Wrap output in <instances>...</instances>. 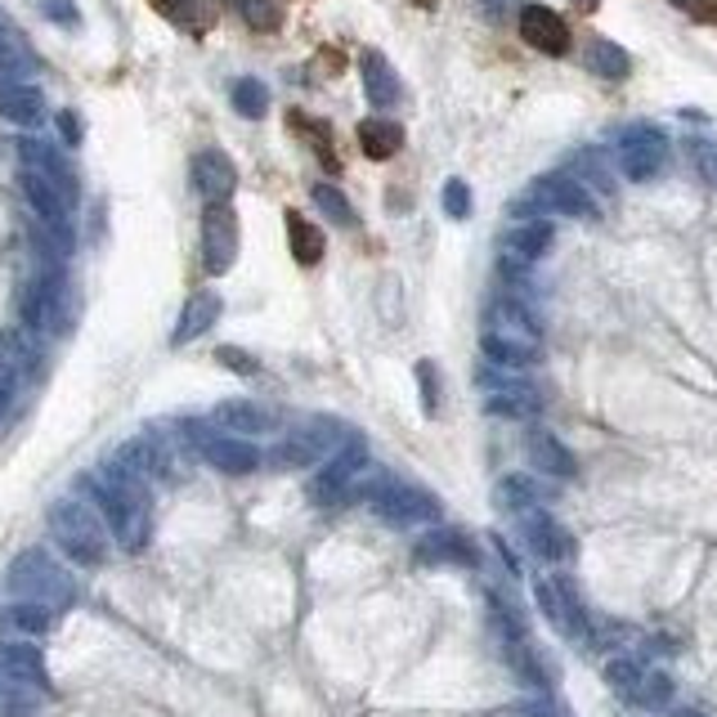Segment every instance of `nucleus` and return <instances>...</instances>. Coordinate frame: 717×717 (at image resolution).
Returning <instances> with one entry per match:
<instances>
[{
    "label": "nucleus",
    "instance_id": "f257e3e1",
    "mask_svg": "<svg viewBox=\"0 0 717 717\" xmlns=\"http://www.w3.org/2000/svg\"><path fill=\"white\" fill-rule=\"evenodd\" d=\"M85 489L112 534V543L122 552H144L149 538H153V503H149V489L135 475L117 471L112 462L99 466V475H85Z\"/></svg>",
    "mask_w": 717,
    "mask_h": 717
},
{
    "label": "nucleus",
    "instance_id": "f03ea898",
    "mask_svg": "<svg viewBox=\"0 0 717 717\" xmlns=\"http://www.w3.org/2000/svg\"><path fill=\"white\" fill-rule=\"evenodd\" d=\"M50 534L59 552L81 569H99L108 561V525L81 498H59L50 507Z\"/></svg>",
    "mask_w": 717,
    "mask_h": 717
},
{
    "label": "nucleus",
    "instance_id": "7ed1b4c3",
    "mask_svg": "<svg viewBox=\"0 0 717 717\" xmlns=\"http://www.w3.org/2000/svg\"><path fill=\"white\" fill-rule=\"evenodd\" d=\"M6 592L14 602H41V606H72L77 602V583L68 578V569L59 561H50V552L28 547L10 561L6 569Z\"/></svg>",
    "mask_w": 717,
    "mask_h": 717
},
{
    "label": "nucleus",
    "instance_id": "20e7f679",
    "mask_svg": "<svg viewBox=\"0 0 717 717\" xmlns=\"http://www.w3.org/2000/svg\"><path fill=\"white\" fill-rule=\"evenodd\" d=\"M516 220H538L534 211H547V215H569V220H596L602 215V206H596V198L569 175V171H547L529 184V193L512 206Z\"/></svg>",
    "mask_w": 717,
    "mask_h": 717
},
{
    "label": "nucleus",
    "instance_id": "39448f33",
    "mask_svg": "<svg viewBox=\"0 0 717 717\" xmlns=\"http://www.w3.org/2000/svg\"><path fill=\"white\" fill-rule=\"evenodd\" d=\"M341 444H350V431H345L336 417H310V422L292 426V431L270 448V462H274L279 471H301V466L323 462V457L336 453Z\"/></svg>",
    "mask_w": 717,
    "mask_h": 717
},
{
    "label": "nucleus",
    "instance_id": "423d86ee",
    "mask_svg": "<svg viewBox=\"0 0 717 717\" xmlns=\"http://www.w3.org/2000/svg\"><path fill=\"white\" fill-rule=\"evenodd\" d=\"M534 602L556 633H565L569 642H592V615H587L578 583L569 574H543L534 583Z\"/></svg>",
    "mask_w": 717,
    "mask_h": 717
},
{
    "label": "nucleus",
    "instance_id": "0eeeda50",
    "mask_svg": "<svg viewBox=\"0 0 717 717\" xmlns=\"http://www.w3.org/2000/svg\"><path fill=\"white\" fill-rule=\"evenodd\" d=\"M184 435L193 440V448L202 453V462L215 466V471H224V475H252L261 466V448L252 440L229 435L215 422H198L193 417V422H184Z\"/></svg>",
    "mask_w": 717,
    "mask_h": 717
},
{
    "label": "nucleus",
    "instance_id": "6e6552de",
    "mask_svg": "<svg viewBox=\"0 0 717 717\" xmlns=\"http://www.w3.org/2000/svg\"><path fill=\"white\" fill-rule=\"evenodd\" d=\"M368 512L395 529H417V525H435L444 516L440 498L422 485H400V481H386L373 498H368Z\"/></svg>",
    "mask_w": 717,
    "mask_h": 717
},
{
    "label": "nucleus",
    "instance_id": "1a4fd4ad",
    "mask_svg": "<svg viewBox=\"0 0 717 717\" xmlns=\"http://www.w3.org/2000/svg\"><path fill=\"white\" fill-rule=\"evenodd\" d=\"M615 158L633 184H646L668 166V135L650 122H633L615 135Z\"/></svg>",
    "mask_w": 717,
    "mask_h": 717
},
{
    "label": "nucleus",
    "instance_id": "9d476101",
    "mask_svg": "<svg viewBox=\"0 0 717 717\" xmlns=\"http://www.w3.org/2000/svg\"><path fill=\"white\" fill-rule=\"evenodd\" d=\"M364 471H368V448L358 444V440L341 444V448L319 466L314 481H310V498H314L319 507L350 503V489L358 485V475H364Z\"/></svg>",
    "mask_w": 717,
    "mask_h": 717
},
{
    "label": "nucleus",
    "instance_id": "9b49d317",
    "mask_svg": "<svg viewBox=\"0 0 717 717\" xmlns=\"http://www.w3.org/2000/svg\"><path fill=\"white\" fill-rule=\"evenodd\" d=\"M481 391H485V417L525 422V417H538L543 413V395L529 382L512 377L507 368H498V373L481 368Z\"/></svg>",
    "mask_w": 717,
    "mask_h": 717
},
{
    "label": "nucleus",
    "instance_id": "f8f14e48",
    "mask_svg": "<svg viewBox=\"0 0 717 717\" xmlns=\"http://www.w3.org/2000/svg\"><path fill=\"white\" fill-rule=\"evenodd\" d=\"M556 229L547 220H516L503 238H498V265L507 279H521L529 265H538L552 252Z\"/></svg>",
    "mask_w": 717,
    "mask_h": 717
},
{
    "label": "nucleus",
    "instance_id": "ddd939ff",
    "mask_svg": "<svg viewBox=\"0 0 717 717\" xmlns=\"http://www.w3.org/2000/svg\"><path fill=\"white\" fill-rule=\"evenodd\" d=\"M23 319H28L37 332H50V336L68 327V292H63V270H59V265H46V270L28 283Z\"/></svg>",
    "mask_w": 717,
    "mask_h": 717
},
{
    "label": "nucleus",
    "instance_id": "4468645a",
    "mask_svg": "<svg viewBox=\"0 0 717 717\" xmlns=\"http://www.w3.org/2000/svg\"><path fill=\"white\" fill-rule=\"evenodd\" d=\"M238 261V211L229 202H211L202 211V265L206 274H229Z\"/></svg>",
    "mask_w": 717,
    "mask_h": 717
},
{
    "label": "nucleus",
    "instance_id": "2eb2a0df",
    "mask_svg": "<svg viewBox=\"0 0 717 717\" xmlns=\"http://www.w3.org/2000/svg\"><path fill=\"white\" fill-rule=\"evenodd\" d=\"M413 561H417V565H457V569H475L485 556H481V547H475L471 534H462V529H453V525H431L426 534H417Z\"/></svg>",
    "mask_w": 717,
    "mask_h": 717
},
{
    "label": "nucleus",
    "instance_id": "dca6fc26",
    "mask_svg": "<svg viewBox=\"0 0 717 717\" xmlns=\"http://www.w3.org/2000/svg\"><path fill=\"white\" fill-rule=\"evenodd\" d=\"M521 543L529 547V556H538V561H547V565H561V561L574 556L569 529H565L552 512H543V507L521 516Z\"/></svg>",
    "mask_w": 717,
    "mask_h": 717
},
{
    "label": "nucleus",
    "instance_id": "f3484780",
    "mask_svg": "<svg viewBox=\"0 0 717 717\" xmlns=\"http://www.w3.org/2000/svg\"><path fill=\"white\" fill-rule=\"evenodd\" d=\"M485 332H498V336H516V341H543V323L534 314V305L525 296H494L489 310H485Z\"/></svg>",
    "mask_w": 717,
    "mask_h": 717
},
{
    "label": "nucleus",
    "instance_id": "a211bd4d",
    "mask_svg": "<svg viewBox=\"0 0 717 717\" xmlns=\"http://www.w3.org/2000/svg\"><path fill=\"white\" fill-rule=\"evenodd\" d=\"M0 681H23L41 695H50V673H46V655L32 642H0Z\"/></svg>",
    "mask_w": 717,
    "mask_h": 717
},
{
    "label": "nucleus",
    "instance_id": "6ab92c4d",
    "mask_svg": "<svg viewBox=\"0 0 717 717\" xmlns=\"http://www.w3.org/2000/svg\"><path fill=\"white\" fill-rule=\"evenodd\" d=\"M521 37H525V46H534L538 54H552V59H561L569 50V28L547 6H521Z\"/></svg>",
    "mask_w": 717,
    "mask_h": 717
},
{
    "label": "nucleus",
    "instance_id": "aec40b11",
    "mask_svg": "<svg viewBox=\"0 0 717 717\" xmlns=\"http://www.w3.org/2000/svg\"><path fill=\"white\" fill-rule=\"evenodd\" d=\"M193 189L206 198V206H211V202H229L233 189H238V166L229 162V153L202 149V153L193 158Z\"/></svg>",
    "mask_w": 717,
    "mask_h": 717
},
{
    "label": "nucleus",
    "instance_id": "412c9836",
    "mask_svg": "<svg viewBox=\"0 0 717 717\" xmlns=\"http://www.w3.org/2000/svg\"><path fill=\"white\" fill-rule=\"evenodd\" d=\"M19 158H23V166L28 171H37V175H46L72 206H77V175H72V166L59 158V149H50L46 140H19Z\"/></svg>",
    "mask_w": 717,
    "mask_h": 717
},
{
    "label": "nucleus",
    "instance_id": "4be33fe9",
    "mask_svg": "<svg viewBox=\"0 0 717 717\" xmlns=\"http://www.w3.org/2000/svg\"><path fill=\"white\" fill-rule=\"evenodd\" d=\"M525 448H529V462H534V471H543V475H552V481H574L578 475V462H574V453L552 435V431H543V426H534L529 431V440H525Z\"/></svg>",
    "mask_w": 717,
    "mask_h": 717
},
{
    "label": "nucleus",
    "instance_id": "5701e85b",
    "mask_svg": "<svg viewBox=\"0 0 717 717\" xmlns=\"http://www.w3.org/2000/svg\"><path fill=\"white\" fill-rule=\"evenodd\" d=\"M0 117L14 127H37L46 117V94L28 81H14V77H0Z\"/></svg>",
    "mask_w": 717,
    "mask_h": 717
},
{
    "label": "nucleus",
    "instance_id": "b1692460",
    "mask_svg": "<svg viewBox=\"0 0 717 717\" xmlns=\"http://www.w3.org/2000/svg\"><path fill=\"white\" fill-rule=\"evenodd\" d=\"M211 422L220 426V431H229V435H265V431H274V413L265 408V404H252V400H224V404H215V413H211Z\"/></svg>",
    "mask_w": 717,
    "mask_h": 717
},
{
    "label": "nucleus",
    "instance_id": "393cba45",
    "mask_svg": "<svg viewBox=\"0 0 717 717\" xmlns=\"http://www.w3.org/2000/svg\"><path fill=\"white\" fill-rule=\"evenodd\" d=\"M358 77H364V94H368L373 108H395V103H400L404 85H400V72L391 68L386 54L364 50V59H358Z\"/></svg>",
    "mask_w": 717,
    "mask_h": 717
},
{
    "label": "nucleus",
    "instance_id": "a878e982",
    "mask_svg": "<svg viewBox=\"0 0 717 717\" xmlns=\"http://www.w3.org/2000/svg\"><path fill=\"white\" fill-rule=\"evenodd\" d=\"M220 296L215 292H193L189 301H184V310H180V323H175V332H171V345H189V341H198L215 319H220Z\"/></svg>",
    "mask_w": 717,
    "mask_h": 717
},
{
    "label": "nucleus",
    "instance_id": "bb28decb",
    "mask_svg": "<svg viewBox=\"0 0 717 717\" xmlns=\"http://www.w3.org/2000/svg\"><path fill=\"white\" fill-rule=\"evenodd\" d=\"M569 175H574L592 198H615V193H619V180H615L610 162L596 153V149H578V153L569 158Z\"/></svg>",
    "mask_w": 717,
    "mask_h": 717
},
{
    "label": "nucleus",
    "instance_id": "cd10ccee",
    "mask_svg": "<svg viewBox=\"0 0 717 717\" xmlns=\"http://www.w3.org/2000/svg\"><path fill=\"white\" fill-rule=\"evenodd\" d=\"M153 10L189 37H202L215 28V0H153Z\"/></svg>",
    "mask_w": 717,
    "mask_h": 717
},
{
    "label": "nucleus",
    "instance_id": "c85d7f7f",
    "mask_svg": "<svg viewBox=\"0 0 717 717\" xmlns=\"http://www.w3.org/2000/svg\"><path fill=\"white\" fill-rule=\"evenodd\" d=\"M358 149L373 162H391L404 149V127L391 122V117H364V122H358Z\"/></svg>",
    "mask_w": 717,
    "mask_h": 717
},
{
    "label": "nucleus",
    "instance_id": "c756f323",
    "mask_svg": "<svg viewBox=\"0 0 717 717\" xmlns=\"http://www.w3.org/2000/svg\"><path fill=\"white\" fill-rule=\"evenodd\" d=\"M503 659H507V668H512V677H516L521 686H529V690H552V673H547L543 655L529 646V637H525V642H503Z\"/></svg>",
    "mask_w": 717,
    "mask_h": 717
},
{
    "label": "nucleus",
    "instance_id": "7c9ffc66",
    "mask_svg": "<svg viewBox=\"0 0 717 717\" xmlns=\"http://www.w3.org/2000/svg\"><path fill=\"white\" fill-rule=\"evenodd\" d=\"M481 350H485V358L489 364H498V368H534L538 358H543V350L534 345V341H516V336H498V332H485L481 336Z\"/></svg>",
    "mask_w": 717,
    "mask_h": 717
},
{
    "label": "nucleus",
    "instance_id": "2f4dec72",
    "mask_svg": "<svg viewBox=\"0 0 717 717\" xmlns=\"http://www.w3.org/2000/svg\"><path fill=\"white\" fill-rule=\"evenodd\" d=\"M0 628H10L19 637H46L54 628V610L41 602H10L0 610Z\"/></svg>",
    "mask_w": 717,
    "mask_h": 717
},
{
    "label": "nucleus",
    "instance_id": "473e14b6",
    "mask_svg": "<svg viewBox=\"0 0 717 717\" xmlns=\"http://www.w3.org/2000/svg\"><path fill=\"white\" fill-rule=\"evenodd\" d=\"M543 498H547V489H543L538 481H529V475H521V471H516V475H503V481H498V507L512 512V516L538 512Z\"/></svg>",
    "mask_w": 717,
    "mask_h": 717
},
{
    "label": "nucleus",
    "instance_id": "72a5a7b5",
    "mask_svg": "<svg viewBox=\"0 0 717 717\" xmlns=\"http://www.w3.org/2000/svg\"><path fill=\"white\" fill-rule=\"evenodd\" d=\"M108 462H112L117 471H127V475H135V481H144V485H149L153 475H158V471L166 466V462H162V453H158V448H153L149 440H127V444L117 448V453H112Z\"/></svg>",
    "mask_w": 717,
    "mask_h": 717
},
{
    "label": "nucleus",
    "instance_id": "f704fd0d",
    "mask_svg": "<svg viewBox=\"0 0 717 717\" xmlns=\"http://www.w3.org/2000/svg\"><path fill=\"white\" fill-rule=\"evenodd\" d=\"M489 628L498 633V646H503V642H525V637H529L525 610L512 602L507 592H489Z\"/></svg>",
    "mask_w": 717,
    "mask_h": 717
},
{
    "label": "nucleus",
    "instance_id": "c9c22d12",
    "mask_svg": "<svg viewBox=\"0 0 717 717\" xmlns=\"http://www.w3.org/2000/svg\"><path fill=\"white\" fill-rule=\"evenodd\" d=\"M287 243H292V256H296V265H319L323 261V229L319 224H310L301 211H287Z\"/></svg>",
    "mask_w": 717,
    "mask_h": 717
},
{
    "label": "nucleus",
    "instance_id": "e433bc0d",
    "mask_svg": "<svg viewBox=\"0 0 717 717\" xmlns=\"http://www.w3.org/2000/svg\"><path fill=\"white\" fill-rule=\"evenodd\" d=\"M587 68H592L596 77H606V81H624V77L633 72V54H628L624 46L606 41V37H596V41L587 46Z\"/></svg>",
    "mask_w": 717,
    "mask_h": 717
},
{
    "label": "nucleus",
    "instance_id": "4c0bfd02",
    "mask_svg": "<svg viewBox=\"0 0 717 717\" xmlns=\"http://www.w3.org/2000/svg\"><path fill=\"white\" fill-rule=\"evenodd\" d=\"M673 677L664 673V668H646V677L637 681V690L628 695V704H637V708H646V713H664L668 704H673Z\"/></svg>",
    "mask_w": 717,
    "mask_h": 717
},
{
    "label": "nucleus",
    "instance_id": "58836bf2",
    "mask_svg": "<svg viewBox=\"0 0 717 717\" xmlns=\"http://www.w3.org/2000/svg\"><path fill=\"white\" fill-rule=\"evenodd\" d=\"M602 677H606V686L615 690V695H633L637 690V681L646 677V659L642 655H610L606 659V668H602Z\"/></svg>",
    "mask_w": 717,
    "mask_h": 717
},
{
    "label": "nucleus",
    "instance_id": "ea45409f",
    "mask_svg": "<svg viewBox=\"0 0 717 717\" xmlns=\"http://www.w3.org/2000/svg\"><path fill=\"white\" fill-rule=\"evenodd\" d=\"M229 99H233V112H238V117H252V122L270 112V90H265V81H256V77H238L233 90H229Z\"/></svg>",
    "mask_w": 717,
    "mask_h": 717
},
{
    "label": "nucleus",
    "instance_id": "a19ab883",
    "mask_svg": "<svg viewBox=\"0 0 717 717\" xmlns=\"http://www.w3.org/2000/svg\"><path fill=\"white\" fill-rule=\"evenodd\" d=\"M46 704L41 690L23 686V681H0V717H37Z\"/></svg>",
    "mask_w": 717,
    "mask_h": 717
},
{
    "label": "nucleus",
    "instance_id": "79ce46f5",
    "mask_svg": "<svg viewBox=\"0 0 717 717\" xmlns=\"http://www.w3.org/2000/svg\"><path fill=\"white\" fill-rule=\"evenodd\" d=\"M314 202H319V211H323L332 224H354V220H358L354 206H350V198H345L336 184H314Z\"/></svg>",
    "mask_w": 717,
    "mask_h": 717
},
{
    "label": "nucleus",
    "instance_id": "37998d69",
    "mask_svg": "<svg viewBox=\"0 0 717 717\" xmlns=\"http://www.w3.org/2000/svg\"><path fill=\"white\" fill-rule=\"evenodd\" d=\"M238 14H243L256 32H279L283 28V14L274 0H238Z\"/></svg>",
    "mask_w": 717,
    "mask_h": 717
},
{
    "label": "nucleus",
    "instance_id": "c03bdc74",
    "mask_svg": "<svg viewBox=\"0 0 717 717\" xmlns=\"http://www.w3.org/2000/svg\"><path fill=\"white\" fill-rule=\"evenodd\" d=\"M292 127H301V131L314 140V149H319V158H323V166H327V171H341V166H336V153H332V140H327V127H323V122H305V112H292Z\"/></svg>",
    "mask_w": 717,
    "mask_h": 717
},
{
    "label": "nucleus",
    "instance_id": "a18cd8bd",
    "mask_svg": "<svg viewBox=\"0 0 717 717\" xmlns=\"http://www.w3.org/2000/svg\"><path fill=\"white\" fill-rule=\"evenodd\" d=\"M19 72H28V54H23V46L0 28V77H14V81H23Z\"/></svg>",
    "mask_w": 717,
    "mask_h": 717
},
{
    "label": "nucleus",
    "instance_id": "49530a36",
    "mask_svg": "<svg viewBox=\"0 0 717 717\" xmlns=\"http://www.w3.org/2000/svg\"><path fill=\"white\" fill-rule=\"evenodd\" d=\"M417 386H422V408H426V417H435V413H440V368L431 364V358H422V364H417Z\"/></svg>",
    "mask_w": 717,
    "mask_h": 717
},
{
    "label": "nucleus",
    "instance_id": "de8ad7c7",
    "mask_svg": "<svg viewBox=\"0 0 717 717\" xmlns=\"http://www.w3.org/2000/svg\"><path fill=\"white\" fill-rule=\"evenodd\" d=\"M37 6H41V14H46L50 23H59V28H68V32L81 28V10L72 6V0H37Z\"/></svg>",
    "mask_w": 717,
    "mask_h": 717
},
{
    "label": "nucleus",
    "instance_id": "09e8293b",
    "mask_svg": "<svg viewBox=\"0 0 717 717\" xmlns=\"http://www.w3.org/2000/svg\"><path fill=\"white\" fill-rule=\"evenodd\" d=\"M686 149H690V162L699 166V175L717 184V140H690Z\"/></svg>",
    "mask_w": 717,
    "mask_h": 717
},
{
    "label": "nucleus",
    "instance_id": "8fccbe9b",
    "mask_svg": "<svg viewBox=\"0 0 717 717\" xmlns=\"http://www.w3.org/2000/svg\"><path fill=\"white\" fill-rule=\"evenodd\" d=\"M444 211L453 220H466L471 215V189H466V180H448L444 184Z\"/></svg>",
    "mask_w": 717,
    "mask_h": 717
},
{
    "label": "nucleus",
    "instance_id": "3c124183",
    "mask_svg": "<svg viewBox=\"0 0 717 717\" xmlns=\"http://www.w3.org/2000/svg\"><path fill=\"white\" fill-rule=\"evenodd\" d=\"M503 717H565L552 699H521V704H512Z\"/></svg>",
    "mask_w": 717,
    "mask_h": 717
},
{
    "label": "nucleus",
    "instance_id": "603ef678",
    "mask_svg": "<svg viewBox=\"0 0 717 717\" xmlns=\"http://www.w3.org/2000/svg\"><path fill=\"white\" fill-rule=\"evenodd\" d=\"M215 358H220L224 368H238V373H256V368H261V364H256L252 354H243V350H233V345H220V354H215Z\"/></svg>",
    "mask_w": 717,
    "mask_h": 717
},
{
    "label": "nucleus",
    "instance_id": "864d4df0",
    "mask_svg": "<svg viewBox=\"0 0 717 717\" xmlns=\"http://www.w3.org/2000/svg\"><path fill=\"white\" fill-rule=\"evenodd\" d=\"M59 131L68 144H81V117L77 112H59Z\"/></svg>",
    "mask_w": 717,
    "mask_h": 717
},
{
    "label": "nucleus",
    "instance_id": "5fc2aeb1",
    "mask_svg": "<svg viewBox=\"0 0 717 717\" xmlns=\"http://www.w3.org/2000/svg\"><path fill=\"white\" fill-rule=\"evenodd\" d=\"M668 6H677L681 14H695V19H713V6H708V0H668Z\"/></svg>",
    "mask_w": 717,
    "mask_h": 717
},
{
    "label": "nucleus",
    "instance_id": "6e6d98bb",
    "mask_svg": "<svg viewBox=\"0 0 717 717\" xmlns=\"http://www.w3.org/2000/svg\"><path fill=\"white\" fill-rule=\"evenodd\" d=\"M14 386H19V377H14V373H0V413L10 408V400H14Z\"/></svg>",
    "mask_w": 717,
    "mask_h": 717
},
{
    "label": "nucleus",
    "instance_id": "4d7b16f0",
    "mask_svg": "<svg viewBox=\"0 0 717 717\" xmlns=\"http://www.w3.org/2000/svg\"><path fill=\"white\" fill-rule=\"evenodd\" d=\"M481 6H485V10L494 14V19H503V14L512 10V6H521V0H481Z\"/></svg>",
    "mask_w": 717,
    "mask_h": 717
},
{
    "label": "nucleus",
    "instance_id": "13d9d810",
    "mask_svg": "<svg viewBox=\"0 0 717 717\" xmlns=\"http://www.w3.org/2000/svg\"><path fill=\"white\" fill-rule=\"evenodd\" d=\"M668 717H704V713H699V708H673Z\"/></svg>",
    "mask_w": 717,
    "mask_h": 717
},
{
    "label": "nucleus",
    "instance_id": "bf43d9fd",
    "mask_svg": "<svg viewBox=\"0 0 717 717\" xmlns=\"http://www.w3.org/2000/svg\"><path fill=\"white\" fill-rule=\"evenodd\" d=\"M574 6H578V10H592V6H596V0H574Z\"/></svg>",
    "mask_w": 717,
    "mask_h": 717
}]
</instances>
